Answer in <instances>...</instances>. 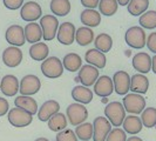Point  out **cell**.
<instances>
[{
    "label": "cell",
    "mask_w": 156,
    "mask_h": 141,
    "mask_svg": "<svg viewBox=\"0 0 156 141\" xmlns=\"http://www.w3.org/2000/svg\"><path fill=\"white\" fill-rule=\"evenodd\" d=\"M105 115L107 118V120L110 122V125H113L115 128H117V127L122 126L123 120L126 118L125 107L121 102L112 101L106 106Z\"/></svg>",
    "instance_id": "6da1fadb"
},
{
    "label": "cell",
    "mask_w": 156,
    "mask_h": 141,
    "mask_svg": "<svg viewBox=\"0 0 156 141\" xmlns=\"http://www.w3.org/2000/svg\"><path fill=\"white\" fill-rule=\"evenodd\" d=\"M41 72L46 78H60L63 73L62 61L56 56H49L41 63Z\"/></svg>",
    "instance_id": "7a4b0ae2"
},
{
    "label": "cell",
    "mask_w": 156,
    "mask_h": 141,
    "mask_svg": "<svg viewBox=\"0 0 156 141\" xmlns=\"http://www.w3.org/2000/svg\"><path fill=\"white\" fill-rule=\"evenodd\" d=\"M7 119L8 122L13 127L16 128H23L27 127L28 125H31L33 121V115L30 114L28 112H26L23 108H12L8 110L7 113Z\"/></svg>",
    "instance_id": "3957f363"
},
{
    "label": "cell",
    "mask_w": 156,
    "mask_h": 141,
    "mask_svg": "<svg viewBox=\"0 0 156 141\" xmlns=\"http://www.w3.org/2000/svg\"><path fill=\"white\" fill-rule=\"evenodd\" d=\"M66 114L70 125L79 126L86 121V119L88 118V110L83 105L75 102V103H70L67 107Z\"/></svg>",
    "instance_id": "277c9868"
},
{
    "label": "cell",
    "mask_w": 156,
    "mask_h": 141,
    "mask_svg": "<svg viewBox=\"0 0 156 141\" xmlns=\"http://www.w3.org/2000/svg\"><path fill=\"white\" fill-rule=\"evenodd\" d=\"M40 27L42 31V38L45 41H51L55 38L59 28V21L56 16L47 14L40 18Z\"/></svg>",
    "instance_id": "5b68a950"
},
{
    "label": "cell",
    "mask_w": 156,
    "mask_h": 141,
    "mask_svg": "<svg viewBox=\"0 0 156 141\" xmlns=\"http://www.w3.org/2000/svg\"><path fill=\"white\" fill-rule=\"evenodd\" d=\"M122 105L126 112L132 114H140L146 108V99L141 94H126Z\"/></svg>",
    "instance_id": "8992f818"
},
{
    "label": "cell",
    "mask_w": 156,
    "mask_h": 141,
    "mask_svg": "<svg viewBox=\"0 0 156 141\" xmlns=\"http://www.w3.org/2000/svg\"><path fill=\"white\" fill-rule=\"evenodd\" d=\"M125 40L127 45L136 49H141L146 46V33L142 27L133 26L127 30L125 34Z\"/></svg>",
    "instance_id": "52a82bcc"
},
{
    "label": "cell",
    "mask_w": 156,
    "mask_h": 141,
    "mask_svg": "<svg viewBox=\"0 0 156 141\" xmlns=\"http://www.w3.org/2000/svg\"><path fill=\"white\" fill-rule=\"evenodd\" d=\"M40 88H41V81L37 75H33V74L25 75L19 82V91L21 95H26V96L34 95L39 92Z\"/></svg>",
    "instance_id": "ba28073f"
},
{
    "label": "cell",
    "mask_w": 156,
    "mask_h": 141,
    "mask_svg": "<svg viewBox=\"0 0 156 141\" xmlns=\"http://www.w3.org/2000/svg\"><path fill=\"white\" fill-rule=\"evenodd\" d=\"M93 125V140L106 141L109 132L112 131V125L106 117L95 118Z\"/></svg>",
    "instance_id": "9c48e42d"
},
{
    "label": "cell",
    "mask_w": 156,
    "mask_h": 141,
    "mask_svg": "<svg viewBox=\"0 0 156 141\" xmlns=\"http://www.w3.org/2000/svg\"><path fill=\"white\" fill-rule=\"evenodd\" d=\"M41 14H42V9L39 4L35 1H28L21 6L20 16L27 23H35L39 18H41Z\"/></svg>",
    "instance_id": "30bf717a"
},
{
    "label": "cell",
    "mask_w": 156,
    "mask_h": 141,
    "mask_svg": "<svg viewBox=\"0 0 156 141\" xmlns=\"http://www.w3.org/2000/svg\"><path fill=\"white\" fill-rule=\"evenodd\" d=\"M5 38L9 45L14 47L23 46L26 42L25 39V33H23V28L20 25H12L7 28V31L5 33Z\"/></svg>",
    "instance_id": "8fae6325"
},
{
    "label": "cell",
    "mask_w": 156,
    "mask_h": 141,
    "mask_svg": "<svg viewBox=\"0 0 156 141\" xmlns=\"http://www.w3.org/2000/svg\"><path fill=\"white\" fill-rule=\"evenodd\" d=\"M113 85H114V91L119 95H126L129 91L130 86V77L125 70H117L113 77Z\"/></svg>",
    "instance_id": "7c38bea8"
},
{
    "label": "cell",
    "mask_w": 156,
    "mask_h": 141,
    "mask_svg": "<svg viewBox=\"0 0 156 141\" xmlns=\"http://www.w3.org/2000/svg\"><path fill=\"white\" fill-rule=\"evenodd\" d=\"M75 26L72 23H62L56 32L58 41L62 45H72L75 40Z\"/></svg>",
    "instance_id": "4fadbf2b"
},
{
    "label": "cell",
    "mask_w": 156,
    "mask_h": 141,
    "mask_svg": "<svg viewBox=\"0 0 156 141\" xmlns=\"http://www.w3.org/2000/svg\"><path fill=\"white\" fill-rule=\"evenodd\" d=\"M79 81H81V84L85 87L93 86L95 81L99 78V70L95 68L92 65H85L81 66V68L79 70Z\"/></svg>",
    "instance_id": "5bb4252c"
},
{
    "label": "cell",
    "mask_w": 156,
    "mask_h": 141,
    "mask_svg": "<svg viewBox=\"0 0 156 141\" xmlns=\"http://www.w3.org/2000/svg\"><path fill=\"white\" fill-rule=\"evenodd\" d=\"M21 60H23V52L18 47L9 46L2 52V63L7 67H11V68L18 67Z\"/></svg>",
    "instance_id": "9a60e30c"
},
{
    "label": "cell",
    "mask_w": 156,
    "mask_h": 141,
    "mask_svg": "<svg viewBox=\"0 0 156 141\" xmlns=\"http://www.w3.org/2000/svg\"><path fill=\"white\" fill-rule=\"evenodd\" d=\"M113 92H114L113 80L108 75L99 77L94 84V93L101 98H106V96H109Z\"/></svg>",
    "instance_id": "2e32d148"
},
{
    "label": "cell",
    "mask_w": 156,
    "mask_h": 141,
    "mask_svg": "<svg viewBox=\"0 0 156 141\" xmlns=\"http://www.w3.org/2000/svg\"><path fill=\"white\" fill-rule=\"evenodd\" d=\"M0 91L6 96H14L19 92V80L12 74H7L0 80Z\"/></svg>",
    "instance_id": "e0dca14e"
},
{
    "label": "cell",
    "mask_w": 156,
    "mask_h": 141,
    "mask_svg": "<svg viewBox=\"0 0 156 141\" xmlns=\"http://www.w3.org/2000/svg\"><path fill=\"white\" fill-rule=\"evenodd\" d=\"M59 110H60L59 102L55 101V100H47V101H45L41 105V107H40L38 113H37L38 119L40 121H44V122L48 121L54 114L59 113Z\"/></svg>",
    "instance_id": "ac0fdd59"
},
{
    "label": "cell",
    "mask_w": 156,
    "mask_h": 141,
    "mask_svg": "<svg viewBox=\"0 0 156 141\" xmlns=\"http://www.w3.org/2000/svg\"><path fill=\"white\" fill-rule=\"evenodd\" d=\"M132 63H133V67L137 72H140V74H147L151 70V58L144 52H140L134 55Z\"/></svg>",
    "instance_id": "d6986e66"
},
{
    "label": "cell",
    "mask_w": 156,
    "mask_h": 141,
    "mask_svg": "<svg viewBox=\"0 0 156 141\" xmlns=\"http://www.w3.org/2000/svg\"><path fill=\"white\" fill-rule=\"evenodd\" d=\"M149 88V80L144 74H135L130 78L129 91L135 94H146Z\"/></svg>",
    "instance_id": "ffe728a7"
},
{
    "label": "cell",
    "mask_w": 156,
    "mask_h": 141,
    "mask_svg": "<svg viewBox=\"0 0 156 141\" xmlns=\"http://www.w3.org/2000/svg\"><path fill=\"white\" fill-rule=\"evenodd\" d=\"M85 60H86L88 65H92L95 68H105L106 67V63H107V59H106V55L103 54L102 52L92 48L89 51H87L86 54H85Z\"/></svg>",
    "instance_id": "44dd1931"
},
{
    "label": "cell",
    "mask_w": 156,
    "mask_h": 141,
    "mask_svg": "<svg viewBox=\"0 0 156 141\" xmlns=\"http://www.w3.org/2000/svg\"><path fill=\"white\" fill-rule=\"evenodd\" d=\"M14 105H16V107L23 108L32 115L38 113V102L35 101V99H33L31 96L19 95L14 99Z\"/></svg>",
    "instance_id": "7402d4cb"
},
{
    "label": "cell",
    "mask_w": 156,
    "mask_h": 141,
    "mask_svg": "<svg viewBox=\"0 0 156 141\" xmlns=\"http://www.w3.org/2000/svg\"><path fill=\"white\" fill-rule=\"evenodd\" d=\"M25 33V39L30 44H37L40 42V40L42 38V31L39 24L37 23H30L26 25V27L23 28Z\"/></svg>",
    "instance_id": "603a6c76"
},
{
    "label": "cell",
    "mask_w": 156,
    "mask_h": 141,
    "mask_svg": "<svg viewBox=\"0 0 156 141\" xmlns=\"http://www.w3.org/2000/svg\"><path fill=\"white\" fill-rule=\"evenodd\" d=\"M72 98L81 105H87L93 100V92L85 86H75L72 89Z\"/></svg>",
    "instance_id": "cb8c5ba5"
},
{
    "label": "cell",
    "mask_w": 156,
    "mask_h": 141,
    "mask_svg": "<svg viewBox=\"0 0 156 141\" xmlns=\"http://www.w3.org/2000/svg\"><path fill=\"white\" fill-rule=\"evenodd\" d=\"M80 19H81V23L86 27H96L101 23V14L95 9L86 8L85 11L81 12Z\"/></svg>",
    "instance_id": "d4e9b609"
},
{
    "label": "cell",
    "mask_w": 156,
    "mask_h": 141,
    "mask_svg": "<svg viewBox=\"0 0 156 141\" xmlns=\"http://www.w3.org/2000/svg\"><path fill=\"white\" fill-rule=\"evenodd\" d=\"M123 131L126 133L132 134V135H136L137 133H140L143 128V125L141 122V119L136 115H128L123 120Z\"/></svg>",
    "instance_id": "484cf974"
},
{
    "label": "cell",
    "mask_w": 156,
    "mask_h": 141,
    "mask_svg": "<svg viewBox=\"0 0 156 141\" xmlns=\"http://www.w3.org/2000/svg\"><path fill=\"white\" fill-rule=\"evenodd\" d=\"M30 56L35 61H44L45 59L48 58V53H49V48L45 42H37L33 44L28 51Z\"/></svg>",
    "instance_id": "4316f807"
},
{
    "label": "cell",
    "mask_w": 156,
    "mask_h": 141,
    "mask_svg": "<svg viewBox=\"0 0 156 141\" xmlns=\"http://www.w3.org/2000/svg\"><path fill=\"white\" fill-rule=\"evenodd\" d=\"M62 66L63 68H66L69 72H76L82 66L81 56L76 54V53H68V54H66L62 60Z\"/></svg>",
    "instance_id": "83f0119b"
},
{
    "label": "cell",
    "mask_w": 156,
    "mask_h": 141,
    "mask_svg": "<svg viewBox=\"0 0 156 141\" xmlns=\"http://www.w3.org/2000/svg\"><path fill=\"white\" fill-rule=\"evenodd\" d=\"M48 128L52 132H61L67 127V118L62 113H56L48 121Z\"/></svg>",
    "instance_id": "f1b7e54d"
},
{
    "label": "cell",
    "mask_w": 156,
    "mask_h": 141,
    "mask_svg": "<svg viewBox=\"0 0 156 141\" xmlns=\"http://www.w3.org/2000/svg\"><path fill=\"white\" fill-rule=\"evenodd\" d=\"M49 7L53 14L65 16L70 12V2L69 0H52Z\"/></svg>",
    "instance_id": "f546056e"
},
{
    "label": "cell",
    "mask_w": 156,
    "mask_h": 141,
    "mask_svg": "<svg viewBox=\"0 0 156 141\" xmlns=\"http://www.w3.org/2000/svg\"><path fill=\"white\" fill-rule=\"evenodd\" d=\"M75 40L80 46H87L94 40V32L89 27H80L75 31Z\"/></svg>",
    "instance_id": "4dcf8cb0"
},
{
    "label": "cell",
    "mask_w": 156,
    "mask_h": 141,
    "mask_svg": "<svg viewBox=\"0 0 156 141\" xmlns=\"http://www.w3.org/2000/svg\"><path fill=\"white\" fill-rule=\"evenodd\" d=\"M94 44H95V49L100 51V52H102L105 54V53L109 52L110 49H112L113 39H112V37L108 35L107 33H101V34H99L95 38Z\"/></svg>",
    "instance_id": "1f68e13d"
},
{
    "label": "cell",
    "mask_w": 156,
    "mask_h": 141,
    "mask_svg": "<svg viewBox=\"0 0 156 141\" xmlns=\"http://www.w3.org/2000/svg\"><path fill=\"white\" fill-rule=\"evenodd\" d=\"M149 7V0H130L128 4V12L129 14L136 16H142L144 12H147Z\"/></svg>",
    "instance_id": "d6a6232c"
},
{
    "label": "cell",
    "mask_w": 156,
    "mask_h": 141,
    "mask_svg": "<svg viewBox=\"0 0 156 141\" xmlns=\"http://www.w3.org/2000/svg\"><path fill=\"white\" fill-rule=\"evenodd\" d=\"M141 122L142 125L147 128H153L156 126V108L148 107L144 108L141 113Z\"/></svg>",
    "instance_id": "836d02e7"
},
{
    "label": "cell",
    "mask_w": 156,
    "mask_h": 141,
    "mask_svg": "<svg viewBox=\"0 0 156 141\" xmlns=\"http://www.w3.org/2000/svg\"><path fill=\"white\" fill-rule=\"evenodd\" d=\"M76 138L82 141H88L93 138V125L90 122H83L81 125L76 126L75 128Z\"/></svg>",
    "instance_id": "e575fe53"
},
{
    "label": "cell",
    "mask_w": 156,
    "mask_h": 141,
    "mask_svg": "<svg viewBox=\"0 0 156 141\" xmlns=\"http://www.w3.org/2000/svg\"><path fill=\"white\" fill-rule=\"evenodd\" d=\"M117 5L116 0H100L99 2V9L100 14H103L106 16H114L117 12Z\"/></svg>",
    "instance_id": "d590c367"
},
{
    "label": "cell",
    "mask_w": 156,
    "mask_h": 141,
    "mask_svg": "<svg viewBox=\"0 0 156 141\" xmlns=\"http://www.w3.org/2000/svg\"><path fill=\"white\" fill-rule=\"evenodd\" d=\"M140 25L146 30H153L156 27V11H147L139 19Z\"/></svg>",
    "instance_id": "8d00e7d4"
},
{
    "label": "cell",
    "mask_w": 156,
    "mask_h": 141,
    "mask_svg": "<svg viewBox=\"0 0 156 141\" xmlns=\"http://www.w3.org/2000/svg\"><path fill=\"white\" fill-rule=\"evenodd\" d=\"M127 140V135L123 129H121L120 127L112 129L107 136L106 141H126Z\"/></svg>",
    "instance_id": "74e56055"
},
{
    "label": "cell",
    "mask_w": 156,
    "mask_h": 141,
    "mask_svg": "<svg viewBox=\"0 0 156 141\" xmlns=\"http://www.w3.org/2000/svg\"><path fill=\"white\" fill-rule=\"evenodd\" d=\"M55 141H78V138L74 133V131L66 128L61 132H58Z\"/></svg>",
    "instance_id": "f35d334b"
},
{
    "label": "cell",
    "mask_w": 156,
    "mask_h": 141,
    "mask_svg": "<svg viewBox=\"0 0 156 141\" xmlns=\"http://www.w3.org/2000/svg\"><path fill=\"white\" fill-rule=\"evenodd\" d=\"M2 2L5 5V7L12 9V11L18 9L23 5V0H2Z\"/></svg>",
    "instance_id": "ab89813d"
},
{
    "label": "cell",
    "mask_w": 156,
    "mask_h": 141,
    "mask_svg": "<svg viewBox=\"0 0 156 141\" xmlns=\"http://www.w3.org/2000/svg\"><path fill=\"white\" fill-rule=\"evenodd\" d=\"M146 44H147V47L149 48V51L153 52L154 54H156V32L149 34L147 40H146Z\"/></svg>",
    "instance_id": "60d3db41"
},
{
    "label": "cell",
    "mask_w": 156,
    "mask_h": 141,
    "mask_svg": "<svg viewBox=\"0 0 156 141\" xmlns=\"http://www.w3.org/2000/svg\"><path fill=\"white\" fill-rule=\"evenodd\" d=\"M9 110V103L6 99L0 98V117H4Z\"/></svg>",
    "instance_id": "b9f144b4"
},
{
    "label": "cell",
    "mask_w": 156,
    "mask_h": 141,
    "mask_svg": "<svg viewBox=\"0 0 156 141\" xmlns=\"http://www.w3.org/2000/svg\"><path fill=\"white\" fill-rule=\"evenodd\" d=\"M99 2L100 0H81V5L88 9H94L95 7H98Z\"/></svg>",
    "instance_id": "7bdbcfd3"
},
{
    "label": "cell",
    "mask_w": 156,
    "mask_h": 141,
    "mask_svg": "<svg viewBox=\"0 0 156 141\" xmlns=\"http://www.w3.org/2000/svg\"><path fill=\"white\" fill-rule=\"evenodd\" d=\"M151 70L156 74V55H154V58H151Z\"/></svg>",
    "instance_id": "ee69618b"
},
{
    "label": "cell",
    "mask_w": 156,
    "mask_h": 141,
    "mask_svg": "<svg viewBox=\"0 0 156 141\" xmlns=\"http://www.w3.org/2000/svg\"><path fill=\"white\" fill-rule=\"evenodd\" d=\"M130 0H116L117 5H121V6H127L129 4Z\"/></svg>",
    "instance_id": "f6af8a7d"
},
{
    "label": "cell",
    "mask_w": 156,
    "mask_h": 141,
    "mask_svg": "<svg viewBox=\"0 0 156 141\" xmlns=\"http://www.w3.org/2000/svg\"><path fill=\"white\" fill-rule=\"evenodd\" d=\"M126 141H143L141 138H139V136H130V138H128Z\"/></svg>",
    "instance_id": "bcb514c9"
},
{
    "label": "cell",
    "mask_w": 156,
    "mask_h": 141,
    "mask_svg": "<svg viewBox=\"0 0 156 141\" xmlns=\"http://www.w3.org/2000/svg\"><path fill=\"white\" fill-rule=\"evenodd\" d=\"M34 141H49L47 138H38V139H35Z\"/></svg>",
    "instance_id": "7dc6e473"
},
{
    "label": "cell",
    "mask_w": 156,
    "mask_h": 141,
    "mask_svg": "<svg viewBox=\"0 0 156 141\" xmlns=\"http://www.w3.org/2000/svg\"><path fill=\"white\" fill-rule=\"evenodd\" d=\"M88 141H89V140H88Z\"/></svg>",
    "instance_id": "c3c4849f"
}]
</instances>
